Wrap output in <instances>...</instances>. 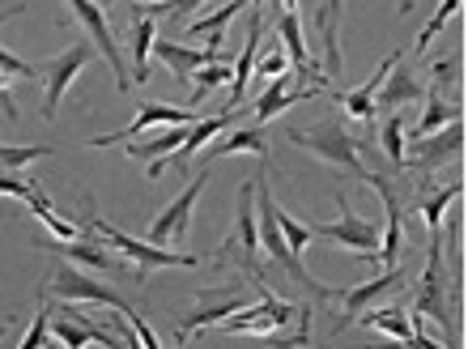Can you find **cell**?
Masks as SVG:
<instances>
[{
	"mask_svg": "<svg viewBox=\"0 0 468 349\" xmlns=\"http://www.w3.org/2000/svg\"><path fill=\"white\" fill-rule=\"evenodd\" d=\"M86 230H94L102 243H112V248L120 251L123 260L136 264V281L149 277L154 269H200V256H187V251H171V248H158V243H145V238L123 235V230H115L107 217H90Z\"/></svg>",
	"mask_w": 468,
	"mask_h": 349,
	"instance_id": "obj_1",
	"label": "cell"
},
{
	"mask_svg": "<svg viewBox=\"0 0 468 349\" xmlns=\"http://www.w3.org/2000/svg\"><path fill=\"white\" fill-rule=\"evenodd\" d=\"M260 286V302H251V307H243V312H234L230 320H222V333L226 337H277V333H285V328L298 320V302H282L272 299V290L264 286V281H256Z\"/></svg>",
	"mask_w": 468,
	"mask_h": 349,
	"instance_id": "obj_2",
	"label": "cell"
},
{
	"mask_svg": "<svg viewBox=\"0 0 468 349\" xmlns=\"http://www.w3.org/2000/svg\"><path fill=\"white\" fill-rule=\"evenodd\" d=\"M290 141L294 145H303V150H311L315 158H324L328 166H336V171H346V174H357L362 184H367V166H362V145H357L354 137H349L341 124H320V128H294L290 132Z\"/></svg>",
	"mask_w": 468,
	"mask_h": 349,
	"instance_id": "obj_3",
	"label": "cell"
},
{
	"mask_svg": "<svg viewBox=\"0 0 468 349\" xmlns=\"http://www.w3.org/2000/svg\"><path fill=\"white\" fill-rule=\"evenodd\" d=\"M243 260V269L256 281H264V273H260V217H256V179L251 184H243V192H239V222H234V235L226 238L222 248H218V260Z\"/></svg>",
	"mask_w": 468,
	"mask_h": 349,
	"instance_id": "obj_4",
	"label": "cell"
},
{
	"mask_svg": "<svg viewBox=\"0 0 468 349\" xmlns=\"http://www.w3.org/2000/svg\"><path fill=\"white\" fill-rule=\"evenodd\" d=\"M336 209H341V217H336V222L311 226V230H315V238L341 243V248H349L354 256H362V260H379V248H383L379 226L367 222V217H357V213L349 209V196H346V192L336 196Z\"/></svg>",
	"mask_w": 468,
	"mask_h": 349,
	"instance_id": "obj_5",
	"label": "cell"
},
{
	"mask_svg": "<svg viewBox=\"0 0 468 349\" xmlns=\"http://www.w3.org/2000/svg\"><path fill=\"white\" fill-rule=\"evenodd\" d=\"M48 290L60 302H99V307H112V312H120V315H136V307L123 299L120 290L102 286V281L86 277L81 269H73V264H60V269L51 273V286Z\"/></svg>",
	"mask_w": 468,
	"mask_h": 349,
	"instance_id": "obj_6",
	"label": "cell"
},
{
	"mask_svg": "<svg viewBox=\"0 0 468 349\" xmlns=\"http://www.w3.org/2000/svg\"><path fill=\"white\" fill-rule=\"evenodd\" d=\"M90 60H94V48H90V43H73L69 51H60V56H51V60L38 64V77H43V115H48V120H56L69 86H73L77 73H81Z\"/></svg>",
	"mask_w": 468,
	"mask_h": 349,
	"instance_id": "obj_7",
	"label": "cell"
},
{
	"mask_svg": "<svg viewBox=\"0 0 468 349\" xmlns=\"http://www.w3.org/2000/svg\"><path fill=\"white\" fill-rule=\"evenodd\" d=\"M205 184H209V163H205V171L200 174H192V184H187L184 192H179V196H175L171 205L154 217V226H149V243H158V248H175V243H184L187 230H192V209H197Z\"/></svg>",
	"mask_w": 468,
	"mask_h": 349,
	"instance_id": "obj_8",
	"label": "cell"
},
{
	"mask_svg": "<svg viewBox=\"0 0 468 349\" xmlns=\"http://www.w3.org/2000/svg\"><path fill=\"white\" fill-rule=\"evenodd\" d=\"M69 9H73V17L81 26H86V35L94 38V48L102 51V60L112 64V73H115V86L128 94L133 90V73H128V64H123L120 56V43H115L112 35V22H107V13H102L99 0H69Z\"/></svg>",
	"mask_w": 468,
	"mask_h": 349,
	"instance_id": "obj_9",
	"label": "cell"
},
{
	"mask_svg": "<svg viewBox=\"0 0 468 349\" xmlns=\"http://www.w3.org/2000/svg\"><path fill=\"white\" fill-rule=\"evenodd\" d=\"M413 315L439 320L447 333V345H456V328H452V315L443 307V235H431V256H426V273H421L418 299H413Z\"/></svg>",
	"mask_w": 468,
	"mask_h": 349,
	"instance_id": "obj_10",
	"label": "cell"
},
{
	"mask_svg": "<svg viewBox=\"0 0 468 349\" xmlns=\"http://www.w3.org/2000/svg\"><path fill=\"white\" fill-rule=\"evenodd\" d=\"M51 341H60L64 349H86V345H102V349H128L123 337H115L112 328L94 324L86 312L77 307H60L51 312Z\"/></svg>",
	"mask_w": 468,
	"mask_h": 349,
	"instance_id": "obj_11",
	"label": "cell"
},
{
	"mask_svg": "<svg viewBox=\"0 0 468 349\" xmlns=\"http://www.w3.org/2000/svg\"><path fill=\"white\" fill-rule=\"evenodd\" d=\"M205 115H197L192 107H171V102H141V111H136V120L128 128H120V132H107V137H90L86 145L90 150H107V145H123V141H136L145 128H154V124H166V128H175V124H200Z\"/></svg>",
	"mask_w": 468,
	"mask_h": 349,
	"instance_id": "obj_12",
	"label": "cell"
},
{
	"mask_svg": "<svg viewBox=\"0 0 468 349\" xmlns=\"http://www.w3.org/2000/svg\"><path fill=\"white\" fill-rule=\"evenodd\" d=\"M243 307H251V302L243 299V290H209V294H200L197 307H192V312L179 320V328H175V341L197 337L200 328H218L222 320H230L234 312H243Z\"/></svg>",
	"mask_w": 468,
	"mask_h": 349,
	"instance_id": "obj_13",
	"label": "cell"
},
{
	"mask_svg": "<svg viewBox=\"0 0 468 349\" xmlns=\"http://www.w3.org/2000/svg\"><path fill=\"white\" fill-rule=\"evenodd\" d=\"M285 9H282V17H277V35H282V43H285V56H290V69L298 73V81L303 86H328V77L311 64V51H307V43H303V22H298V5L294 0H282Z\"/></svg>",
	"mask_w": 468,
	"mask_h": 349,
	"instance_id": "obj_14",
	"label": "cell"
},
{
	"mask_svg": "<svg viewBox=\"0 0 468 349\" xmlns=\"http://www.w3.org/2000/svg\"><path fill=\"white\" fill-rule=\"evenodd\" d=\"M230 124H234V111H222V115H209V120H200V124L187 132V141L171 153V158H162V163H149V179H158L166 166H171V171H187V163H192V158H197V153L205 150V145H209L218 132H226Z\"/></svg>",
	"mask_w": 468,
	"mask_h": 349,
	"instance_id": "obj_15",
	"label": "cell"
},
{
	"mask_svg": "<svg viewBox=\"0 0 468 349\" xmlns=\"http://www.w3.org/2000/svg\"><path fill=\"white\" fill-rule=\"evenodd\" d=\"M154 56H158L179 81H192L205 64H226V51H218V48H179V43H171V38H158V43H154Z\"/></svg>",
	"mask_w": 468,
	"mask_h": 349,
	"instance_id": "obj_16",
	"label": "cell"
},
{
	"mask_svg": "<svg viewBox=\"0 0 468 349\" xmlns=\"http://www.w3.org/2000/svg\"><path fill=\"white\" fill-rule=\"evenodd\" d=\"M298 77H290V73H282V77H272L269 86H264V94L256 99V124L264 128L272 120V115H282V111H290L294 102H303V99H315L320 94V86H294Z\"/></svg>",
	"mask_w": 468,
	"mask_h": 349,
	"instance_id": "obj_17",
	"label": "cell"
},
{
	"mask_svg": "<svg viewBox=\"0 0 468 349\" xmlns=\"http://www.w3.org/2000/svg\"><path fill=\"white\" fill-rule=\"evenodd\" d=\"M400 56L405 51H392L388 60L375 69V73L362 81L357 90H349V94H341V107H346V115H354V120H375V107H379V94H383V81L396 73V64H400Z\"/></svg>",
	"mask_w": 468,
	"mask_h": 349,
	"instance_id": "obj_18",
	"label": "cell"
},
{
	"mask_svg": "<svg viewBox=\"0 0 468 349\" xmlns=\"http://www.w3.org/2000/svg\"><path fill=\"white\" fill-rule=\"evenodd\" d=\"M260 38H264V13H260V5H251V26H247L243 56L234 60V81H230V102H226V111H234V107L247 99V81H251L256 60H260Z\"/></svg>",
	"mask_w": 468,
	"mask_h": 349,
	"instance_id": "obj_19",
	"label": "cell"
},
{
	"mask_svg": "<svg viewBox=\"0 0 468 349\" xmlns=\"http://www.w3.org/2000/svg\"><path fill=\"white\" fill-rule=\"evenodd\" d=\"M400 281H405V269L396 264V269H383V273L375 277V281H367V286H354V290H346V294H341V307H346V315L336 320V333H341V328H346V324H354V320H357V315H362V312H367L370 302H375V299H383V294H388V290H396V286H400Z\"/></svg>",
	"mask_w": 468,
	"mask_h": 349,
	"instance_id": "obj_20",
	"label": "cell"
},
{
	"mask_svg": "<svg viewBox=\"0 0 468 349\" xmlns=\"http://www.w3.org/2000/svg\"><path fill=\"white\" fill-rule=\"evenodd\" d=\"M230 153H251L260 163H269V141H264V128L251 124V128H234L226 132L209 153H205V163H218V158H230Z\"/></svg>",
	"mask_w": 468,
	"mask_h": 349,
	"instance_id": "obj_21",
	"label": "cell"
},
{
	"mask_svg": "<svg viewBox=\"0 0 468 349\" xmlns=\"http://www.w3.org/2000/svg\"><path fill=\"white\" fill-rule=\"evenodd\" d=\"M48 251H56V256H64V260L73 264H86V269H102V273H115V269H123L120 260H115L107 248H99V243H90V238H73V243H48Z\"/></svg>",
	"mask_w": 468,
	"mask_h": 349,
	"instance_id": "obj_22",
	"label": "cell"
},
{
	"mask_svg": "<svg viewBox=\"0 0 468 349\" xmlns=\"http://www.w3.org/2000/svg\"><path fill=\"white\" fill-rule=\"evenodd\" d=\"M192 128L197 124H175V128H166V132L154 137V141H128V158H133V163H162L166 153H175L179 145H184Z\"/></svg>",
	"mask_w": 468,
	"mask_h": 349,
	"instance_id": "obj_23",
	"label": "cell"
},
{
	"mask_svg": "<svg viewBox=\"0 0 468 349\" xmlns=\"http://www.w3.org/2000/svg\"><path fill=\"white\" fill-rule=\"evenodd\" d=\"M158 43V26L149 13H133V81H149V56Z\"/></svg>",
	"mask_w": 468,
	"mask_h": 349,
	"instance_id": "obj_24",
	"label": "cell"
},
{
	"mask_svg": "<svg viewBox=\"0 0 468 349\" xmlns=\"http://www.w3.org/2000/svg\"><path fill=\"white\" fill-rule=\"evenodd\" d=\"M341 9H346V0H324L320 9V35H324V69L328 73H341Z\"/></svg>",
	"mask_w": 468,
	"mask_h": 349,
	"instance_id": "obj_25",
	"label": "cell"
},
{
	"mask_svg": "<svg viewBox=\"0 0 468 349\" xmlns=\"http://www.w3.org/2000/svg\"><path fill=\"white\" fill-rule=\"evenodd\" d=\"M452 124H460V102H443V94H439V86H434L431 99H426V115H421L418 128H413V141L434 137L439 128H452Z\"/></svg>",
	"mask_w": 468,
	"mask_h": 349,
	"instance_id": "obj_26",
	"label": "cell"
},
{
	"mask_svg": "<svg viewBox=\"0 0 468 349\" xmlns=\"http://www.w3.org/2000/svg\"><path fill=\"white\" fill-rule=\"evenodd\" d=\"M460 141H464V132H460V124H452L443 132V137H421L418 141V150L409 153L405 163H418V166H434V163H443V158H452V153L460 150Z\"/></svg>",
	"mask_w": 468,
	"mask_h": 349,
	"instance_id": "obj_27",
	"label": "cell"
},
{
	"mask_svg": "<svg viewBox=\"0 0 468 349\" xmlns=\"http://www.w3.org/2000/svg\"><path fill=\"white\" fill-rule=\"evenodd\" d=\"M26 205L35 209V217H38V222H43V226H48V230H51V235H56V238H60V243H73V238H86V235H81V226H77V222H69V217H60V213L51 209V200H48V192H43V187H35V196L26 200Z\"/></svg>",
	"mask_w": 468,
	"mask_h": 349,
	"instance_id": "obj_28",
	"label": "cell"
},
{
	"mask_svg": "<svg viewBox=\"0 0 468 349\" xmlns=\"http://www.w3.org/2000/svg\"><path fill=\"white\" fill-rule=\"evenodd\" d=\"M367 328H379V333H388L392 341H409L413 337V320H409L405 307H379V312H362L357 315Z\"/></svg>",
	"mask_w": 468,
	"mask_h": 349,
	"instance_id": "obj_29",
	"label": "cell"
},
{
	"mask_svg": "<svg viewBox=\"0 0 468 349\" xmlns=\"http://www.w3.org/2000/svg\"><path fill=\"white\" fill-rule=\"evenodd\" d=\"M272 349H303L311 345V302H298V320L285 333H277V337H269Z\"/></svg>",
	"mask_w": 468,
	"mask_h": 349,
	"instance_id": "obj_30",
	"label": "cell"
},
{
	"mask_svg": "<svg viewBox=\"0 0 468 349\" xmlns=\"http://www.w3.org/2000/svg\"><path fill=\"white\" fill-rule=\"evenodd\" d=\"M456 196H460V184H447L443 192H434V196L421 200V217H426V230H431V235H443V213Z\"/></svg>",
	"mask_w": 468,
	"mask_h": 349,
	"instance_id": "obj_31",
	"label": "cell"
},
{
	"mask_svg": "<svg viewBox=\"0 0 468 349\" xmlns=\"http://www.w3.org/2000/svg\"><path fill=\"white\" fill-rule=\"evenodd\" d=\"M222 81H234V69L230 64H205V69H200L197 77H192V107H197L200 99H205V94H213V90L222 86Z\"/></svg>",
	"mask_w": 468,
	"mask_h": 349,
	"instance_id": "obj_32",
	"label": "cell"
},
{
	"mask_svg": "<svg viewBox=\"0 0 468 349\" xmlns=\"http://www.w3.org/2000/svg\"><path fill=\"white\" fill-rule=\"evenodd\" d=\"M48 153H56V150L51 145H0V171H22V166L38 163Z\"/></svg>",
	"mask_w": 468,
	"mask_h": 349,
	"instance_id": "obj_33",
	"label": "cell"
},
{
	"mask_svg": "<svg viewBox=\"0 0 468 349\" xmlns=\"http://www.w3.org/2000/svg\"><path fill=\"white\" fill-rule=\"evenodd\" d=\"M383 153L392 158V166H405V115H388L383 124Z\"/></svg>",
	"mask_w": 468,
	"mask_h": 349,
	"instance_id": "obj_34",
	"label": "cell"
},
{
	"mask_svg": "<svg viewBox=\"0 0 468 349\" xmlns=\"http://www.w3.org/2000/svg\"><path fill=\"white\" fill-rule=\"evenodd\" d=\"M460 5H464V0H443V5L434 9V17H431V22H426V26H421V35H418V56H421V51H426V48H431L434 38H439V30H443V26L452 22V17H456V13H460Z\"/></svg>",
	"mask_w": 468,
	"mask_h": 349,
	"instance_id": "obj_35",
	"label": "cell"
},
{
	"mask_svg": "<svg viewBox=\"0 0 468 349\" xmlns=\"http://www.w3.org/2000/svg\"><path fill=\"white\" fill-rule=\"evenodd\" d=\"M421 94V86L413 81L409 73H400V64H396V73H392V86L379 94V107H400V102H409V99H418Z\"/></svg>",
	"mask_w": 468,
	"mask_h": 349,
	"instance_id": "obj_36",
	"label": "cell"
},
{
	"mask_svg": "<svg viewBox=\"0 0 468 349\" xmlns=\"http://www.w3.org/2000/svg\"><path fill=\"white\" fill-rule=\"evenodd\" d=\"M277 226H282V235H285V243H290V251H294V256L307 248L311 238H315V230H311V226L294 222V217H290L285 209H277Z\"/></svg>",
	"mask_w": 468,
	"mask_h": 349,
	"instance_id": "obj_37",
	"label": "cell"
},
{
	"mask_svg": "<svg viewBox=\"0 0 468 349\" xmlns=\"http://www.w3.org/2000/svg\"><path fill=\"white\" fill-rule=\"evenodd\" d=\"M282 73H290V56H285V48L272 43V48L256 60V77L260 81H272V77H282Z\"/></svg>",
	"mask_w": 468,
	"mask_h": 349,
	"instance_id": "obj_38",
	"label": "cell"
},
{
	"mask_svg": "<svg viewBox=\"0 0 468 349\" xmlns=\"http://www.w3.org/2000/svg\"><path fill=\"white\" fill-rule=\"evenodd\" d=\"M17 349H51V307H43L35 315V324H30V333L22 337Z\"/></svg>",
	"mask_w": 468,
	"mask_h": 349,
	"instance_id": "obj_39",
	"label": "cell"
},
{
	"mask_svg": "<svg viewBox=\"0 0 468 349\" xmlns=\"http://www.w3.org/2000/svg\"><path fill=\"white\" fill-rule=\"evenodd\" d=\"M38 179H22L17 171H0V196H13V200H30L35 196Z\"/></svg>",
	"mask_w": 468,
	"mask_h": 349,
	"instance_id": "obj_40",
	"label": "cell"
},
{
	"mask_svg": "<svg viewBox=\"0 0 468 349\" xmlns=\"http://www.w3.org/2000/svg\"><path fill=\"white\" fill-rule=\"evenodd\" d=\"M0 73H5V77H26V81H35V77H38V64H26V60H17L13 51L0 48Z\"/></svg>",
	"mask_w": 468,
	"mask_h": 349,
	"instance_id": "obj_41",
	"label": "cell"
},
{
	"mask_svg": "<svg viewBox=\"0 0 468 349\" xmlns=\"http://www.w3.org/2000/svg\"><path fill=\"white\" fill-rule=\"evenodd\" d=\"M17 13H22L17 5H13V9H0V22H9V17H17Z\"/></svg>",
	"mask_w": 468,
	"mask_h": 349,
	"instance_id": "obj_42",
	"label": "cell"
},
{
	"mask_svg": "<svg viewBox=\"0 0 468 349\" xmlns=\"http://www.w3.org/2000/svg\"><path fill=\"white\" fill-rule=\"evenodd\" d=\"M13 328V320H0V337H5V333H9Z\"/></svg>",
	"mask_w": 468,
	"mask_h": 349,
	"instance_id": "obj_43",
	"label": "cell"
},
{
	"mask_svg": "<svg viewBox=\"0 0 468 349\" xmlns=\"http://www.w3.org/2000/svg\"><path fill=\"white\" fill-rule=\"evenodd\" d=\"M409 9H413V0H400V13H409Z\"/></svg>",
	"mask_w": 468,
	"mask_h": 349,
	"instance_id": "obj_44",
	"label": "cell"
},
{
	"mask_svg": "<svg viewBox=\"0 0 468 349\" xmlns=\"http://www.w3.org/2000/svg\"><path fill=\"white\" fill-rule=\"evenodd\" d=\"M171 349H179V345H171Z\"/></svg>",
	"mask_w": 468,
	"mask_h": 349,
	"instance_id": "obj_45",
	"label": "cell"
}]
</instances>
